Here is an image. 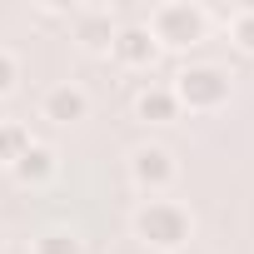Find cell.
Here are the masks:
<instances>
[{
    "mask_svg": "<svg viewBox=\"0 0 254 254\" xmlns=\"http://www.w3.org/2000/svg\"><path fill=\"white\" fill-rule=\"evenodd\" d=\"M170 90H175L180 110L209 115V110H219V105L229 100V70H224V65H209V60H194V65H185V70L170 80Z\"/></svg>",
    "mask_w": 254,
    "mask_h": 254,
    "instance_id": "cell-2",
    "label": "cell"
},
{
    "mask_svg": "<svg viewBox=\"0 0 254 254\" xmlns=\"http://www.w3.org/2000/svg\"><path fill=\"white\" fill-rule=\"evenodd\" d=\"M135 115H140L145 125H170V120L180 115V100H175L170 85H145V90L135 95Z\"/></svg>",
    "mask_w": 254,
    "mask_h": 254,
    "instance_id": "cell-8",
    "label": "cell"
},
{
    "mask_svg": "<svg viewBox=\"0 0 254 254\" xmlns=\"http://www.w3.org/2000/svg\"><path fill=\"white\" fill-rule=\"evenodd\" d=\"M145 30L155 35L160 50H190V45L204 40L209 15H204L199 5H190V0H170V5H155V10H150Z\"/></svg>",
    "mask_w": 254,
    "mask_h": 254,
    "instance_id": "cell-3",
    "label": "cell"
},
{
    "mask_svg": "<svg viewBox=\"0 0 254 254\" xmlns=\"http://www.w3.org/2000/svg\"><path fill=\"white\" fill-rule=\"evenodd\" d=\"M75 40L85 45V50H110V40H115V15H110V5H90V10H75Z\"/></svg>",
    "mask_w": 254,
    "mask_h": 254,
    "instance_id": "cell-7",
    "label": "cell"
},
{
    "mask_svg": "<svg viewBox=\"0 0 254 254\" xmlns=\"http://www.w3.org/2000/svg\"><path fill=\"white\" fill-rule=\"evenodd\" d=\"M15 80H20V65H15V55H10V50H0V100H5V95L15 90Z\"/></svg>",
    "mask_w": 254,
    "mask_h": 254,
    "instance_id": "cell-13",
    "label": "cell"
},
{
    "mask_svg": "<svg viewBox=\"0 0 254 254\" xmlns=\"http://www.w3.org/2000/svg\"><path fill=\"white\" fill-rule=\"evenodd\" d=\"M224 25H229V40L254 55V5H239V10H224Z\"/></svg>",
    "mask_w": 254,
    "mask_h": 254,
    "instance_id": "cell-12",
    "label": "cell"
},
{
    "mask_svg": "<svg viewBox=\"0 0 254 254\" xmlns=\"http://www.w3.org/2000/svg\"><path fill=\"white\" fill-rule=\"evenodd\" d=\"M30 150V125L20 120H0V165H15Z\"/></svg>",
    "mask_w": 254,
    "mask_h": 254,
    "instance_id": "cell-11",
    "label": "cell"
},
{
    "mask_svg": "<svg viewBox=\"0 0 254 254\" xmlns=\"http://www.w3.org/2000/svg\"><path fill=\"white\" fill-rule=\"evenodd\" d=\"M175 175H180V165H175V150H170V145H140V150L130 155V180H135V190L150 194V199H160V194L175 185Z\"/></svg>",
    "mask_w": 254,
    "mask_h": 254,
    "instance_id": "cell-4",
    "label": "cell"
},
{
    "mask_svg": "<svg viewBox=\"0 0 254 254\" xmlns=\"http://www.w3.org/2000/svg\"><path fill=\"white\" fill-rule=\"evenodd\" d=\"M30 254H85V244L75 229H40L30 239Z\"/></svg>",
    "mask_w": 254,
    "mask_h": 254,
    "instance_id": "cell-10",
    "label": "cell"
},
{
    "mask_svg": "<svg viewBox=\"0 0 254 254\" xmlns=\"http://www.w3.org/2000/svg\"><path fill=\"white\" fill-rule=\"evenodd\" d=\"M55 165H60V160H55V150H50V145H40V140H30V150L10 165V175H15L20 185H45V180L55 175Z\"/></svg>",
    "mask_w": 254,
    "mask_h": 254,
    "instance_id": "cell-9",
    "label": "cell"
},
{
    "mask_svg": "<svg viewBox=\"0 0 254 254\" xmlns=\"http://www.w3.org/2000/svg\"><path fill=\"white\" fill-rule=\"evenodd\" d=\"M0 120H5V110H0Z\"/></svg>",
    "mask_w": 254,
    "mask_h": 254,
    "instance_id": "cell-15",
    "label": "cell"
},
{
    "mask_svg": "<svg viewBox=\"0 0 254 254\" xmlns=\"http://www.w3.org/2000/svg\"><path fill=\"white\" fill-rule=\"evenodd\" d=\"M110 60L125 65V70H150L160 60V45L145 25H115V40H110Z\"/></svg>",
    "mask_w": 254,
    "mask_h": 254,
    "instance_id": "cell-5",
    "label": "cell"
},
{
    "mask_svg": "<svg viewBox=\"0 0 254 254\" xmlns=\"http://www.w3.org/2000/svg\"><path fill=\"white\" fill-rule=\"evenodd\" d=\"M0 249H5V239H0Z\"/></svg>",
    "mask_w": 254,
    "mask_h": 254,
    "instance_id": "cell-14",
    "label": "cell"
},
{
    "mask_svg": "<svg viewBox=\"0 0 254 254\" xmlns=\"http://www.w3.org/2000/svg\"><path fill=\"white\" fill-rule=\"evenodd\" d=\"M194 234V214L180 204V199H145L135 209V239L145 249H160V254H180Z\"/></svg>",
    "mask_w": 254,
    "mask_h": 254,
    "instance_id": "cell-1",
    "label": "cell"
},
{
    "mask_svg": "<svg viewBox=\"0 0 254 254\" xmlns=\"http://www.w3.org/2000/svg\"><path fill=\"white\" fill-rule=\"evenodd\" d=\"M40 115L55 120V125H80V120L90 115V95H85L80 85L60 80V85H50V90L40 95Z\"/></svg>",
    "mask_w": 254,
    "mask_h": 254,
    "instance_id": "cell-6",
    "label": "cell"
}]
</instances>
